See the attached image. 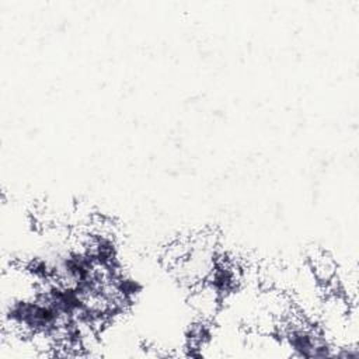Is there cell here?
I'll use <instances>...</instances> for the list:
<instances>
[{
	"label": "cell",
	"instance_id": "cell-1",
	"mask_svg": "<svg viewBox=\"0 0 359 359\" xmlns=\"http://www.w3.org/2000/svg\"><path fill=\"white\" fill-rule=\"evenodd\" d=\"M222 296L205 280L192 286L188 297V304L196 314L198 320L210 321L219 311Z\"/></svg>",
	"mask_w": 359,
	"mask_h": 359
},
{
	"label": "cell",
	"instance_id": "cell-2",
	"mask_svg": "<svg viewBox=\"0 0 359 359\" xmlns=\"http://www.w3.org/2000/svg\"><path fill=\"white\" fill-rule=\"evenodd\" d=\"M310 266L313 271V278L327 287H331L337 280V265L331 257L325 252L318 251L310 258Z\"/></svg>",
	"mask_w": 359,
	"mask_h": 359
}]
</instances>
